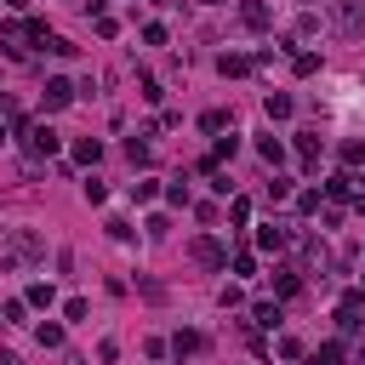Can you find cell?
Segmentation results:
<instances>
[{
	"label": "cell",
	"mask_w": 365,
	"mask_h": 365,
	"mask_svg": "<svg viewBox=\"0 0 365 365\" xmlns=\"http://www.w3.org/2000/svg\"><path fill=\"white\" fill-rule=\"evenodd\" d=\"M40 257H46V240H40L34 228H11V234H6V251H0V268L17 274V268H29V262H40Z\"/></svg>",
	"instance_id": "6da1fadb"
},
{
	"label": "cell",
	"mask_w": 365,
	"mask_h": 365,
	"mask_svg": "<svg viewBox=\"0 0 365 365\" xmlns=\"http://www.w3.org/2000/svg\"><path fill=\"white\" fill-rule=\"evenodd\" d=\"M331 29H336L342 40H359V34H365V0H336V6H331Z\"/></svg>",
	"instance_id": "7a4b0ae2"
},
{
	"label": "cell",
	"mask_w": 365,
	"mask_h": 365,
	"mask_svg": "<svg viewBox=\"0 0 365 365\" xmlns=\"http://www.w3.org/2000/svg\"><path fill=\"white\" fill-rule=\"evenodd\" d=\"M17 137H23V148H29V160H51V154H57V148H63V143H57V131H51V125H23V131H17Z\"/></svg>",
	"instance_id": "3957f363"
},
{
	"label": "cell",
	"mask_w": 365,
	"mask_h": 365,
	"mask_svg": "<svg viewBox=\"0 0 365 365\" xmlns=\"http://www.w3.org/2000/svg\"><path fill=\"white\" fill-rule=\"evenodd\" d=\"M188 257H194L200 268H228V251H222V240H217V234H200V240L188 245Z\"/></svg>",
	"instance_id": "277c9868"
},
{
	"label": "cell",
	"mask_w": 365,
	"mask_h": 365,
	"mask_svg": "<svg viewBox=\"0 0 365 365\" xmlns=\"http://www.w3.org/2000/svg\"><path fill=\"white\" fill-rule=\"evenodd\" d=\"M359 314H365V291H342V302H336V325H342V331H359Z\"/></svg>",
	"instance_id": "5b68a950"
},
{
	"label": "cell",
	"mask_w": 365,
	"mask_h": 365,
	"mask_svg": "<svg viewBox=\"0 0 365 365\" xmlns=\"http://www.w3.org/2000/svg\"><path fill=\"white\" fill-rule=\"evenodd\" d=\"M240 23H245L251 34H262V29L274 23V11H268V0H240Z\"/></svg>",
	"instance_id": "8992f818"
},
{
	"label": "cell",
	"mask_w": 365,
	"mask_h": 365,
	"mask_svg": "<svg viewBox=\"0 0 365 365\" xmlns=\"http://www.w3.org/2000/svg\"><path fill=\"white\" fill-rule=\"evenodd\" d=\"M40 97H46V108H68V103H74V86L57 74V80H46V91H40Z\"/></svg>",
	"instance_id": "52a82bcc"
},
{
	"label": "cell",
	"mask_w": 365,
	"mask_h": 365,
	"mask_svg": "<svg viewBox=\"0 0 365 365\" xmlns=\"http://www.w3.org/2000/svg\"><path fill=\"white\" fill-rule=\"evenodd\" d=\"M285 240H291L285 222H262V228H257V245H262V251H285Z\"/></svg>",
	"instance_id": "ba28073f"
},
{
	"label": "cell",
	"mask_w": 365,
	"mask_h": 365,
	"mask_svg": "<svg viewBox=\"0 0 365 365\" xmlns=\"http://www.w3.org/2000/svg\"><path fill=\"white\" fill-rule=\"evenodd\" d=\"M291 108H297V103H291L285 91H268V97H262V114H268V120H291Z\"/></svg>",
	"instance_id": "9c48e42d"
},
{
	"label": "cell",
	"mask_w": 365,
	"mask_h": 365,
	"mask_svg": "<svg viewBox=\"0 0 365 365\" xmlns=\"http://www.w3.org/2000/svg\"><path fill=\"white\" fill-rule=\"evenodd\" d=\"M200 348H205L200 331H177V336H171V354H177V359H188V354H200Z\"/></svg>",
	"instance_id": "30bf717a"
},
{
	"label": "cell",
	"mask_w": 365,
	"mask_h": 365,
	"mask_svg": "<svg viewBox=\"0 0 365 365\" xmlns=\"http://www.w3.org/2000/svg\"><path fill=\"white\" fill-rule=\"evenodd\" d=\"M97 160H103V143L97 137H80L74 143V165H97Z\"/></svg>",
	"instance_id": "8fae6325"
},
{
	"label": "cell",
	"mask_w": 365,
	"mask_h": 365,
	"mask_svg": "<svg viewBox=\"0 0 365 365\" xmlns=\"http://www.w3.org/2000/svg\"><path fill=\"white\" fill-rule=\"evenodd\" d=\"M297 274H302V268H274V291H279V297H297V291H302Z\"/></svg>",
	"instance_id": "7c38bea8"
},
{
	"label": "cell",
	"mask_w": 365,
	"mask_h": 365,
	"mask_svg": "<svg viewBox=\"0 0 365 365\" xmlns=\"http://www.w3.org/2000/svg\"><path fill=\"white\" fill-rule=\"evenodd\" d=\"M297 154H302V165H319V131H302L297 137Z\"/></svg>",
	"instance_id": "4fadbf2b"
},
{
	"label": "cell",
	"mask_w": 365,
	"mask_h": 365,
	"mask_svg": "<svg viewBox=\"0 0 365 365\" xmlns=\"http://www.w3.org/2000/svg\"><path fill=\"white\" fill-rule=\"evenodd\" d=\"M23 302H29V308H51V302H57V291H51V285H46V279H34V285H29V297H23Z\"/></svg>",
	"instance_id": "5bb4252c"
},
{
	"label": "cell",
	"mask_w": 365,
	"mask_h": 365,
	"mask_svg": "<svg viewBox=\"0 0 365 365\" xmlns=\"http://www.w3.org/2000/svg\"><path fill=\"white\" fill-rule=\"evenodd\" d=\"M308 365H342V342H319V348L308 354Z\"/></svg>",
	"instance_id": "9a60e30c"
},
{
	"label": "cell",
	"mask_w": 365,
	"mask_h": 365,
	"mask_svg": "<svg viewBox=\"0 0 365 365\" xmlns=\"http://www.w3.org/2000/svg\"><path fill=\"white\" fill-rule=\"evenodd\" d=\"M257 154H262L268 165H279V160H285V148H279V137H274V131H268V137H257Z\"/></svg>",
	"instance_id": "2e32d148"
},
{
	"label": "cell",
	"mask_w": 365,
	"mask_h": 365,
	"mask_svg": "<svg viewBox=\"0 0 365 365\" xmlns=\"http://www.w3.org/2000/svg\"><path fill=\"white\" fill-rule=\"evenodd\" d=\"M251 319H257L262 331H274V325H279V302H257V308H251Z\"/></svg>",
	"instance_id": "e0dca14e"
},
{
	"label": "cell",
	"mask_w": 365,
	"mask_h": 365,
	"mask_svg": "<svg viewBox=\"0 0 365 365\" xmlns=\"http://www.w3.org/2000/svg\"><path fill=\"white\" fill-rule=\"evenodd\" d=\"M217 68H222V74H245V68H251V57H240V51H222V57H217Z\"/></svg>",
	"instance_id": "ac0fdd59"
},
{
	"label": "cell",
	"mask_w": 365,
	"mask_h": 365,
	"mask_svg": "<svg viewBox=\"0 0 365 365\" xmlns=\"http://www.w3.org/2000/svg\"><path fill=\"white\" fill-rule=\"evenodd\" d=\"M154 194H160V182H154V177H137V182H131V200H137V205H148Z\"/></svg>",
	"instance_id": "d6986e66"
},
{
	"label": "cell",
	"mask_w": 365,
	"mask_h": 365,
	"mask_svg": "<svg viewBox=\"0 0 365 365\" xmlns=\"http://www.w3.org/2000/svg\"><path fill=\"white\" fill-rule=\"evenodd\" d=\"M325 194H331V200H348V194H354V177H348V171H336V177L325 182Z\"/></svg>",
	"instance_id": "ffe728a7"
},
{
	"label": "cell",
	"mask_w": 365,
	"mask_h": 365,
	"mask_svg": "<svg viewBox=\"0 0 365 365\" xmlns=\"http://www.w3.org/2000/svg\"><path fill=\"white\" fill-rule=\"evenodd\" d=\"M34 336H40V348H63V325H57V319H46Z\"/></svg>",
	"instance_id": "44dd1931"
},
{
	"label": "cell",
	"mask_w": 365,
	"mask_h": 365,
	"mask_svg": "<svg viewBox=\"0 0 365 365\" xmlns=\"http://www.w3.org/2000/svg\"><path fill=\"white\" fill-rule=\"evenodd\" d=\"M342 165H365V137H348L342 143Z\"/></svg>",
	"instance_id": "7402d4cb"
},
{
	"label": "cell",
	"mask_w": 365,
	"mask_h": 365,
	"mask_svg": "<svg viewBox=\"0 0 365 365\" xmlns=\"http://www.w3.org/2000/svg\"><path fill=\"white\" fill-rule=\"evenodd\" d=\"M125 160H131V165H148V143H143V131L125 143Z\"/></svg>",
	"instance_id": "603a6c76"
},
{
	"label": "cell",
	"mask_w": 365,
	"mask_h": 365,
	"mask_svg": "<svg viewBox=\"0 0 365 365\" xmlns=\"http://www.w3.org/2000/svg\"><path fill=\"white\" fill-rule=\"evenodd\" d=\"M319 205H325V200H319V188H308V194H297V211H302V217H319Z\"/></svg>",
	"instance_id": "cb8c5ba5"
},
{
	"label": "cell",
	"mask_w": 365,
	"mask_h": 365,
	"mask_svg": "<svg viewBox=\"0 0 365 365\" xmlns=\"http://www.w3.org/2000/svg\"><path fill=\"white\" fill-rule=\"evenodd\" d=\"M222 125H228L222 108H205V114H200V131H222Z\"/></svg>",
	"instance_id": "d4e9b609"
},
{
	"label": "cell",
	"mask_w": 365,
	"mask_h": 365,
	"mask_svg": "<svg viewBox=\"0 0 365 365\" xmlns=\"http://www.w3.org/2000/svg\"><path fill=\"white\" fill-rule=\"evenodd\" d=\"M40 46H46V51H57V57H74V46H68V40H63V34H46V40H40Z\"/></svg>",
	"instance_id": "484cf974"
},
{
	"label": "cell",
	"mask_w": 365,
	"mask_h": 365,
	"mask_svg": "<svg viewBox=\"0 0 365 365\" xmlns=\"http://www.w3.org/2000/svg\"><path fill=\"white\" fill-rule=\"evenodd\" d=\"M291 68H297V74H314V68H319V57H314V51H297V57H291Z\"/></svg>",
	"instance_id": "4316f807"
},
{
	"label": "cell",
	"mask_w": 365,
	"mask_h": 365,
	"mask_svg": "<svg viewBox=\"0 0 365 365\" xmlns=\"http://www.w3.org/2000/svg\"><path fill=\"white\" fill-rule=\"evenodd\" d=\"M234 148H240V137H217V148H211V165H217V160H228Z\"/></svg>",
	"instance_id": "83f0119b"
},
{
	"label": "cell",
	"mask_w": 365,
	"mask_h": 365,
	"mask_svg": "<svg viewBox=\"0 0 365 365\" xmlns=\"http://www.w3.org/2000/svg\"><path fill=\"white\" fill-rule=\"evenodd\" d=\"M268 200H274V205H279V200H291V182H285V177H274V182H268Z\"/></svg>",
	"instance_id": "f1b7e54d"
},
{
	"label": "cell",
	"mask_w": 365,
	"mask_h": 365,
	"mask_svg": "<svg viewBox=\"0 0 365 365\" xmlns=\"http://www.w3.org/2000/svg\"><path fill=\"white\" fill-rule=\"evenodd\" d=\"M165 200L171 205H188V182H165Z\"/></svg>",
	"instance_id": "f546056e"
},
{
	"label": "cell",
	"mask_w": 365,
	"mask_h": 365,
	"mask_svg": "<svg viewBox=\"0 0 365 365\" xmlns=\"http://www.w3.org/2000/svg\"><path fill=\"white\" fill-rule=\"evenodd\" d=\"M234 274H257V257L251 251H234Z\"/></svg>",
	"instance_id": "4dcf8cb0"
},
{
	"label": "cell",
	"mask_w": 365,
	"mask_h": 365,
	"mask_svg": "<svg viewBox=\"0 0 365 365\" xmlns=\"http://www.w3.org/2000/svg\"><path fill=\"white\" fill-rule=\"evenodd\" d=\"M63 314H68V319H86L91 308H86V297H68V302H63Z\"/></svg>",
	"instance_id": "1f68e13d"
},
{
	"label": "cell",
	"mask_w": 365,
	"mask_h": 365,
	"mask_svg": "<svg viewBox=\"0 0 365 365\" xmlns=\"http://www.w3.org/2000/svg\"><path fill=\"white\" fill-rule=\"evenodd\" d=\"M0 6H6V11H23V6H29V0H0Z\"/></svg>",
	"instance_id": "d6a6232c"
},
{
	"label": "cell",
	"mask_w": 365,
	"mask_h": 365,
	"mask_svg": "<svg viewBox=\"0 0 365 365\" xmlns=\"http://www.w3.org/2000/svg\"><path fill=\"white\" fill-rule=\"evenodd\" d=\"M6 137H11V131H6V120H0V143H6Z\"/></svg>",
	"instance_id": "836d02e7"
},
{
	"label": "cell",
	"mask_w": 365,
	"mask_h": 365,
	"mask_svg": "<svg viewBox=\"0 0 365 365\" xmlns=\"http://www.w3.org/2000/svg\"><path fill=\"white\" fill-rule=\"evenodd\" d=\"M154 6H165V0H154Z\"/></svg>",
	"instance_id": "e575fe53"
}]
</instances>
